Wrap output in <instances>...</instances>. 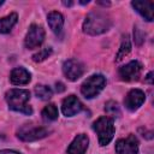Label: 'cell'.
Segmentation results:
<instances>
[{"label": "cell", "instance_id": "7", "mask_svg": "<svg viewBox=\"0 0 154 154\" xmlns=\"http://www.w3.org/2000/svg\"><path fill=\"white\" fill-rule=\"evenodd\" d=\"M84 71H85V67L83 63H81L77 59H69L63 64V72L69 81H72V82L77 81L83 76Z\"/></svg>", "mask_w": 154, "mask_h": 154}, {"label": "cell", "instance_id": "24", "mask_svg": "<svg viewBox=\"0 0 154 154\" xmlns=\"http://www.w3.org/2000/svg\"><path fill=\"white\" fill-rule=\"evenodd\" d=\"M55 89H57L58 93H60V91H63L65 88H64V84H63V83L58 82V83H55Z\"/></svg>", "mask_w": 154, "mask_h": 154}, {"label": "cell", "instance_id": "8", "mask_svg": "<svg viewBox=\"0 0 154 154\" xmlns=\"http://www.w3.org/2000/svg\"><path fill=\"white\" fill-rule=\"evenodd\" d=\"M142 67L143 66L138 60H132V61L125 64L124 66L119 67L118 73H119V77L123 81L132 82V81L138 79V77L141 75V71H142Z\"/></svg>", "mask_w": 154, "mask_h": 154}, {"label": "cell", "instance_id": "19", "mask_svg": "<svg viewBox=\"0 0 154 154\" xmlns=\"http://www.w3.org/2000/svg\"><path fill=\"white\" fill-rule=\"evenodd\" d=\"M35 95L41 100H49L53 95L52 89L45 84H37L35 87Z\"/></svg>", "mask_w": 154, "mask_h": 154}, {"label": "cell", "instance_id": "20", "mask_svg": "<svg viewBox=\"0 0 154 154\" xmlns=\"http://www.w3.org/2000/svg\"><path fill=\"white\" fill-rule=\"evenodd\" d=\"M105 111L108 114V117H111V118L120 116V108H119V106L116 101H108L105 105Z\"/></svg>", "mask_w": 154, "mask_h": 154}, {"label": "cell", "instance_id": "23", "mask_svg": "<svg viewBox=\"0 0 154 154\" xmlns=\"http://www.w3.org/2000/svg\"><path fill=\"white\" fill-rule=\"evenodd\" d=\"M144 81L147 82V83H149V84H153V72L150 71L147 76H146V78H144Z\"/></svg>", "mask_w": 154, "mask_h": 154}, {"label": "cell", "instance_id": "4", "mask_svg": "<svg viewBox=\"0 0 154 154\" xmlns=\"http://www.w3.org/2000/svg\"><path fill=\"white\" fill-rule=\"evenodd\" d=\"M106 85V78L102 75H93L81 85V93L85 99H93L101 93Z\"/></svg>", "mask_w": 154, "mask_h": 154}, {"label": "cell", "instance_id": "2", "mask_svg": "<svg viewBox=\"0 0 154 154\" xmlns=\"http://www.w3.org/2000/svg\"><path fill=\"white\" fill-rule=\"evenodd\" d=\"M5 100L8 103V108L26 116L32 113V108L28 105L30 100V93L25 89H10L5 94Z\"/></svg>", "mask_w": 154, "mask_h": 154}, {"label": "cell", "instance_id": "9", "mask_svg": "<svg viewBox=\"0 0 154 154\" xmlns=\"http://www.w3.org/2000/svg\"><path fill=\"white\" fill-rule=\"evenodd\" d=\"M117 154H137L138 141L135 135H129L126 138H120L116 142Z\"/></svg>", "mask_w": 154, "mask_h": 154}, {"label": "cell", "instance_id": "13", "mask_svg": "<svg viewBox=\"0 0 154 154\" xmlns=\"http://www.w3.org/2000/svg\"><path fill=\"white\" fill-rule=\"evenodd\" d=\"M131 5L147 22L153 20V8H154V2L153 1L136 0V1H132Z\"/></svg>", "mask_w": 154, "mask_h": 154}, {"label": "cell", "instance_id": "3", "mask_svg": "<svg viewBox=\"0 0 154 154\" xmlns=\"http://www.w3.org/2000/svg\"><path fill=\"white\" fill-rule=\"evenodd\" d=\"M93 130L99 137L100 146L108 144L114 136V122L108 116H102L93 123Z\"/></svg>", "mask_w": 154, "mask_h": 154}, {"label": "cell", "instance_id": "15", "mask_svg": "<svg viewBox=\"0 0 154 154\" xmlns=\"http://www.w3.org/2000/svg\"><path fill=\"white\" fill-rule=\"evenodd\" d=\"M47 22H48V25L54 34H59L64 26V17L58 11L49 12L47 16Z\"/></svg>", "mask_w": 154, "mask_h": 154}, {"label": "cell", "instance_id": "12", "mask_svg": "<svg viewBox=\"0 0 154 154\" xmlns=\"http://www.w3.org/2000/svg\"><path fill=\"white\" fill-rule=\"evenodd\" d=\"M89 144V138L85 134L77 135L67 148V154H85Z\"/></svg>", "mask_w": 154, "mask_h": 154}, {"label": "cell", "instance_id": "5", "mask_svg": "<svg viewBox=\"0 0 154 154\" xmlns=\"http://www.w3.org/2000/svg\"><path fill=\"white\" fill-rule=\"evenodd\" d=\"M48 134H49L48 129H46L43 126L32 125V124H25L22 128H19V130L17 131L18 138L22 141H25V142H32V141L41 140V138L46 137Z\"/></svg>", "mask_w": 154, "mask_h": 154}, {"label": "cell", "instance_id": "22", "mask_svg": "<svg viewBox=\"0 0 154 154\" xmlns=\"http://www.w3.org/2000/svg\"><path fill=\"white\" fill-rule=\"evenodd\" d=\"M0 154H20V153L12 150V149H2V150H0Z\"/></svg>", "mask_w": 154, "mask_h": 154}, {"label": "cell", "instance_id": "17", "mask_svg": "<svg viewBox=\"0 0 154 154\" xmlns=\"http://www.w3.org/2000/svg\"><path fill=\"white\" fill-rule=\"evenodd\" d=\"M131 51V43H130V38L128 35L123 36V40H122V43H120V48L117 53V57H116V61H120L123 58H125V55H128Z\"/></svg>", "mask_w": 154, "mask_h": 154}, {"label": "cell", "instance_id": "16", "mask_svg": "<svg viewBox=\"0 0 154 154\" xmlns=\"http://www.w3.org/2000/svg\"><path fill=\"white\" fill-rule=\"evenodd\" d=\"M18 20L17 13H10L8 16L0 18V34H7L11 31V29L14 26V24Z\"/></svg>", "mask_w": 154, "mask_h": 154}, {"label": "cell", "instance_id": "1", "mask_svg": "<svg viewBox=\"0 0 154 154\" xmlns=\"http://www.w3.org/2000/svg\"><path fill=\"white\" fill-rule=\"evenodd\" d=\"M112 25V20L108 14L101 11H93L87 14L83 22V32L88 35H100L109 30Z\"/></svg>", "mask_w": 154, "mask_h": 154}, {"label": "cell", "instance_id": "21", "mask_svg": "<svg viewBox=\"0 0 154 154\" xmlns=\"http://www.w3.org/2000/svg\"><path fill=\"white\" fill-rule=\"evenodd\" d=\"M52 54V48L51 47H46V48H42L40 49L37 53H35L32 55V60L38 63V61H43L45 59H47L49 55Z\"/></svg>", "mask_w": 154, "mask_h": 154}, {"label": "cell", "instance_id": "11", "mask_svg": "<svg viewBox=\"0 0 154 154\" xmlns=\"http://www.w3.org/2000/svg\"><path fill=\"white\" fill-rule=\"evenodd\" d=\"M83 109V105L79 101V99L76 95H69L63 100L61 103V111L63 114L66 117H72L77 113H79Z\"/></svg>", "mask_w": 154, "mask_h": 154}, {"label": "cell", "instance_id": "27", "mask_svg": "<svg viewBox=\"0 0 154 154\" xmlns=\"http://www.w3.org/2000/svg\"><path fill=\"white\" fill-rule=\"evenodd\" d=\"M4 2H5V1H4V0H0V6H1V5H2V4H4Z\"/></svg>", "mask_w": 154, "mask_h": 154}, {"label": "cell", "instance_id": "6", "mask_svg": "<svg viewBox=\"0 0 154 154\" xmlns=\"http://www.w3.org/2000/svg\"><path fill=\"white\" fill-rule=\"evenodd\" d=\"M43 40H45V29L41 25L31 24L26 32L24 45L28 49H35L42 45Z\"/></svg>", "mask_w": 154, "mask_h": 154}, {"label": "cell", "instance_id": "18", "mask_svg": "<svg viewBox=\"0 0 154 154\" xmlns=\"http://www.w3.org/2000/svg\"><path fill=\"white\" fill-rule=\"evenodd\" d=\"M58 116H59V112L54 103H49L42 109V118L47 122H53L58 119Z\"/></svg>", "mask_w": 154, "mask_h": 154}, {"label": "cell", "instance_id": "25", "mask_svg": "<svg viewBox=\"0 0 154 154\" xmlns=\"http://www.w3.org/2000/svg\"><path fill=\"white\" fill-rule=\"evenodd\" d=\"M96 4L102 5V6H109V5H111V2H109V1H96Z\"/></svg>", "mask_w": 154, "mask_h": 154}, {"label": "cell", "instance_id": "14", "mask_svg": "<svg viewBox=\"0 0 154 154\" xmlns=\"http://www.w3.org/2000/svg\"><path fill=\"white\" fill-rule=\"evenodd\" d=\"M30 72L24 67H16L11 71L10 81L14 85H24L30 82Z\"/></svg>", "mask_w": 154, "mask_h": 154}, {"label": "cell", "instance_id": "10", "mask_svg": "<svg viewBox=\"0 0 154 154\" xmlns=\"http://www.w3.org/2000/svg\"><path fill=\"white\" fill-rule=\"evenodd\" d=\"M144 100H146V94L141 89H131L124 99V105L129 111L132 112L138 109L143 105Z\"/></svg>", "mask_w": 154, "mask_h": 154}, {"label": "cell", "instance_id": "26", "mask_svg": "<svg viewBox=\"0 0 154 154\" xmlns=\"http://www.w3.org/2000/svg\"><path fill=\"white\" fill-rule=\"evenodd\" d=\"M63 4H64L65 6H72V5H73L72 1H63Z\"/></svg>", "mask_w": 154, "mask_h": 154}]
</instances>
